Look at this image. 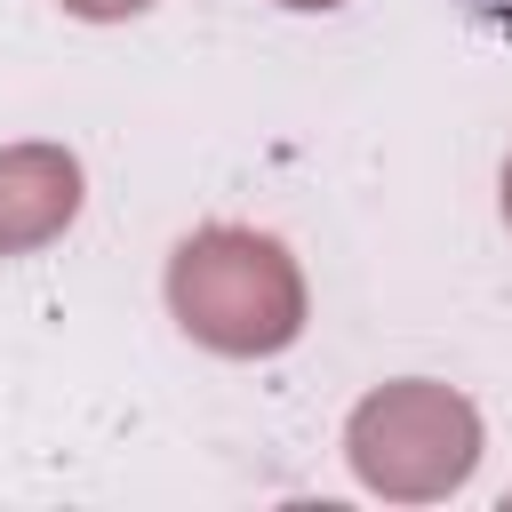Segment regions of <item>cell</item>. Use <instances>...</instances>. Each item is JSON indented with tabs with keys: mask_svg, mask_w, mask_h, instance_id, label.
Segmentation results:
<instances>
[{
	"mask_svg": "<svg viewBox=\"0 0 512 512\" xmlns=\"http://www.w3.org/2000/svg\"><path fill=\"white\" fill-rule=\"evenodd\" d=\"M168 312L224 360H264L304 336V272L272 232L208 224L168 256Z\"/></svg>",
	"mask_w": 512,
	"mask_h": 512,
	"instance_id": "6da1fadb",
	"label": "cell"
},
{
	"mask_svg": "<svg viewBox=\"0 0 512 512\" xmlns=\"http://www.w3.org/2000/svg\"><path fill=\"white\" fill-rule=\"evenodd\" d=\"M344 456H352L360 488H376L392 504H432V496H448V488L472 480V464H480V416H472L464 392L408 376V384H384V392H368L352 408Z\"/></svg>",
	"mask_w": 512,
	"mask_h": 512,
	"instance_id": "7a4b0ae2",
	"label": "cell"
},
{
	"mask_svg": "<svg viewBox=\"0 0 512 512\" xmlns=\"http://www.w3.org/2000/svg\"><path fill=\"white\" fill-rule=\"evenodd\" d=\"M80 216V160L64 144H8L0 152V256L48 248Z\"/></svg>",
	"mask_w": 512,
	"mask_h": 512,
	"instance_id": "3957f363",
	"label": "cell"
},
{
	"mask_svg": "<svg viewBox=\"0 0 512 512\" xmlns=\"http://www.w3.org/2000/svg\"><path fill=\"white\" fill-rule=\"evenodd\" d=\"M72 16H88V24H120V16H144L152 0H64Z\"/></svg>",
	"mask_w": 512,
	"mask_h": 512,
	"instance_id": "277c9868",
	"label": "cell"
},
{
	"mask_svg": "<svg viewBox=\"0 0 512 512\" xmlns=\"http://www.w3.org/2000/svg\"><path fill=\"white\" fill-rule=\"evenodd\" d=\"M504 224H512V160H504Z\"/></svg>",
	"mask_w": 512,
	"mask_h": 512,
	"instance_id": "5b68a950",
	"label": "cell"
},
{
	"mask_svg": "<svg viewBox=\"0 0 512 512\" xmlns=\"http://www.w3.org/2000/svg\"><path fill=\"white\" fill-rule=\"evenodd\" d=\"M280 8H336V0H280Z\"/></svg>",
	"mask_w": 512,
	"mask_h": 512,
	"instance_id": "8992f818",
	"label": "cell"
}]
</instances>
